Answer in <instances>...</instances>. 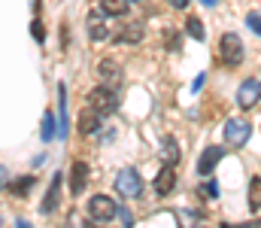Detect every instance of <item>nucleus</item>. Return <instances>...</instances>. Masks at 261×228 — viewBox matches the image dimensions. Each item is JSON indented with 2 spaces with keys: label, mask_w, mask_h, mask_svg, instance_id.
Instances as JSON below:
<instances>
[{
  "label": "nucleus",
  "mask_w": 261,
  "mask_h": 228,
  "mask_svg": "<svg viewBox=\"0 0 261 228\" xmlns=\"http://www.w3.org/2000/svg\"><path fill=\"white\" fill-rule=\"evenodd\" d=\"M249 210H252V213L261 210V180H258V176L249 183Z\"/></svg>",
  "instance_id": "obj_16"
},
{
  "label": "nucleus",
  "mask_w": 261,
  "mask_h": 228,
  "mask_svg": "<svg viewBox=\"0 0 261 228\" xmlns=\"http://www.w3.org/2000/svg\"><path fill=\"white\" fill-rule=\"evenodd\" d=\"M186 31H189V37L203 40V24H200V18H197V15H189V21H186Z\"/></svg>",
  "instance_id": "obj_19"
},
{
  "label": "nucleus",
  "mask_w": 261,
  "mask_h": 228,
  "mask_svg": "<svg viewBox=\"0 0 261 228\" xmlns=\"http://www.w3.org/2000/svg\"><path fill=\"white\" fill-rule=\"evenodd\" d=\"M85 183H88V164L85 161H76L70 167V192L73 195H82L85 192Z\"/></svg>",
  "instance_id": "obj_11"
},
{
  "label": "nucleus",
  "mask_w": 261,
  "mask_h": 228,
  "mask_svg": "<svg viewBox=\"0 0 261 228\" xmlns=\"http://www.w3.org/2000/svg\"><path fill=\"white\" fill-rule=\"evenodd\" d=\"M176 28H167V49H176Z\"/></svg>",
  "instance_id": "obj_23"
},
{
  "label": "nucleus",
  "mask_w": 261,
  "mask_h": 228,
  "mask_svg": "<svg viewBox=\"0 0 261 228\" xmlns=\"http://www.w3.org/2000/svg\"><path fill=\"white\" fill-rule=\"evenodd\" d=\"M31 183H34V176H24V180H18V183L12 186V192H15V195H24V192L31 189Z\"/></svg>",
  "instance_id": "obj_20"
},
{
  "label": "nucleus",
  "mask_w": 261,
  "mask_h": 228,
  "mask_svg": "<svg viewBox=\"0 0 261 228\" xmlns=\"http://www.w3.org/2000/svg\"><path fill=\"white\" fill-rule=\"evenodd\" d=\"M76 128H79V134H82V137H91V134H97V131L103 128V113H100L97 107H91V104H88V107H82Z\"/></svg>",
  "instance_id": "obj_5"
},
{
  "label": "nucleus",
  "mask_w": 261,
  "mask_h": 228,
  "mask_svg": "<svg viewBox=\"0 0 261 228\" xmlns=\"http://www.w3.org/2000/svg\"><path fill=\"white\" fill-rule=\"evenodd\" d=\"M58 198H61V173H55L52 176V183H49V192H46V198H43V213H52L55 207H58Z\"/></svg>",
  "instance_id": "obj_13"
},
{
  "label": "nucleus",
  "mask_w": 261,
  "mask_h": 228,
  "mask_svg": "<svg viewBox=\"0 0 261 228\" xmlns=\"http://www.w3.org/2000/svg\"><path fill=\"white\" fill-rule=\"evenodd\" d=\"M31 34H34V40H37V43H43V37H46V34H43V24H40V21H34V24H31Z\"/></svg>",
  "instance_id": "obj_22"
},
{
  "label": "nucleus",
  "mask_w": 261,
  "mask_h": 228,
  "mask_svg": "<svg viewBox=\"0 0 261 228\" xmlns=\"http://www.w3.org/2000/svg\"><path fill=\"white\" fill-rule=\"evenodd\" d=\"M140 40H143V24H140V21L122 24L119 34H116V43H122V46H134V43H140Z\"/></svg>",
  "instance_id": "obj_12"
},
{
  "label": "nucleus",
  "mask_w": 261,
  "mask_h": 228,
  "mask_svg": "<svg viewBox=\"0 0 261 228\" xmlns=\"http://www.w3.org/2000/svg\"><path fill=\"white\" fill-rule=\"evenodd\" d=\"M130 6V0H100V9L107 15H125Z\"/></svg>",
  "instance_id": "obj_15"
},
{
  "label": "nucleus",
  "mask_w": 261,
  "mask_h": 228,
  "mask_svg": "<svg viewBox=\"0 0 261 228\" xmlns=\"http://www.w3.org/2000/svg\"><path fill=\"white\" fill-rule=\"evenodd\" d=\"M261 100V79H243L240 82V91H237V104L243 107V110H252L255 104Z\"/></svg>",
  "instance_id": "obj_7"
},
{
  "label": "nucleus",
  "mask_w": 261,
  "mask_h": 228,
  "mask_svg": "<svg viewBox=\"0 0 261 228\" xmlns=\"http://www.w3.org/2000/svg\"><path fill=\"white\" fill-rule=\"evenodd\" d=\"M167 6H173V9H186L189 0H167Z\"/></svg>",
  "instance_id": "obj_24"
},
{
  "label": "nucleus",
  "mask_w": 261,
  "mask_h": 228,
  "mask_svg": "<svg viewBox=\"0 0 261 228\" xmlns=\"http://www.w3.org/2000/svg\"><path fill=\"white\" fill-rule=\"evenodd\" d=\"M161 155H164V161L167 164H176V158H179V152H176V140L173 137H164V143H161Z\"/></svg>",
  "instance_id": "obj_17"
},
{
  "label": "nucleus",
  "mask_w": 261,
  "mask_h": 228,
  "mask_svg": "<svg viewBox=\"0 0 261 228\" xmlns=\"http://www.w3.org/2000/svg\"><path fill=\"white\" fill-rule=\"evenodd\" d=\"M203 79H206V76H203V73H200V76H197V79H195V85H192L195 91H200V85H203Z\"/></svg>",
  "instance_id": "obj_26"
},
{
  "label": "nucleus",
  "mask_w": 261,
  "mask_h": 228,
  "mask_svg": "<svg viewBox=\"0 0 261 228\" xmlns=\"http://www.w3.org/2000/svg\"><path fill=\"white\" fill-rule=\"evenodd\" d=\"M97 76L110 85V82H119L122 79V64L119 61H113V58H103L100 64H97Z\"/></svg>",
  "instance_id": "obj_14"
},
{
  "label": "nucleus",
  "mask_w": 261,
  "mask_h": 228,
  "mask_svg": "<svg viewBox=\"0 0 261 228\" xmlns=\"http://www.w3.org/2000/svg\"><path fill=\"white\" fill-rule=\"evenodd\" d=\"M173 189H176V170H173V164L164 161V167H161L158 176H155V192H158V195H170Z\"/></svg>",
  "instance_id": "obj_10"
},
{
  "label": "nucleus",
  "mask_w": 261,
  "mask_h": 228,
  "mask_svg": "<svg viewBox=\"0 0 261 228\" xmlns=\"http://www.w3.org/2000/svg\"><path fill=\"white\" fill-rule=\"evenodd\" d=\"M219 55H222V61L228 64V67H240L243 64V40L237 37V34H222V40H219Z\"/></svg>",
  "instance_id": "obj_1"
},
{
  "label": "nucleus",
  "mask_w": 261,
  "mask_h": 228,
  "mask_svg": "<svg viewBox=\"0 0 261 228\" xmlns=\"http://www.w3.org/2000/svg\"><path fill=\"white\" fill-rule=\"evenodd\" d=\"M258 79H261V70H258Z\"/></svg>",
  "instance_id": "obj_28"
},
{
  "label": "nucleus",
  "mask_w": 261,
  "mask_h": 228,
  "mask_svg": "<svg viewBox=\"0 0 261 228\" xmlns=\"http://www.w3.org/2000/svg\"><path fill=\"white\" fill-rule=\"evenodd\" d=\"M103 15H107L103 9H91V12H88V37H91L94 43H100V40L110 37V24H107Z\"/></svg>",
  "instance_id": "obj_8"
},
{
  "label": "nucleus",
  "mask_w": 261,
  "mask_h": 228,
  "mask_svg": "<svg viewBox=\"0 0 261 228\" xmlns=\"http://www.w3.org/2000/svg\"><path fill=\"white\" fill-rule=\"evenodd\" d=\"M88 216H91L94 222H110V219L119 216V204H116L110 195H94V198L88 201Z\"/></svg>",
  "instance_id": "obj_3"
},
{
  "label": "nucleus",
  "mask_w": 261,
  "mask_h": 228,
  "mask_svg": "<svg viewBox=\"0 0 261 228\" xmlns=\"http://www.w3.org/2000/svg\"><path fill=\"white\" fill-rule=\"evenodd\" d=\"M119 216H122V222H125V225H130V222H134V219H130V213H128V210H119Z\"/></svg>",
  "instance_id": "obj_25"
},
{
  "label": "nucleus",
  "mask_w": 261,
  "mask_h": 228,
  "mask_svg": "<svg viewBox=\"0 0 261 228\" xmlns=\"http://www.w3.org/2000/svg\"><path fill=\"white\" fill-rule=\"evenodd\" d=\"M200 3H203V6H216L219 0H200Z\"/></svg>",
  "instance_id": "obj_27"
},
{
  "label": "nucleus",
  "mask_w": 261,
  "mask_h": 228,
  "mask_svg": "<svg viewBox=\"0 0 261 228\" xmlns=\"http://www.w3.org/2000/svg\"><path fill=\"white\" fill-rule=\"evenodd\" d=\"M249 134H252V125H249L246 119H228V122H225V143H228L231 149H240V146L249 140Z\"/></svg>",
  "instance_id": "obj_4"
},
{
  "label": "nucleus",
  "mask_w": 261,
  "mask_h": 228,
  "mask_svg": "<svg viewBox=\"0 0 261 228\" xmlns=\"http://www.w3.org/2000/svg\"><path fill=\"white\" fill-rule=\"evenodd\" d=\"M88 104L97 107L103 116H107V113H116V110H119V91L103 82V85H97V88L88 91Z\"/></svg>",
  "instance_id": "obj_2"
},
{
  "label": "nucleus",
  "mask_w": 261,
  "mask_h": 228,
  "mask_svg": "<svg viewBox=\"0 0 261 228\" xmlns=\"http://www.w3.org/2000/svg\"><path fill=\"white\" fill-rule=\"evenodd\" d=\"M40 137H43L46 143L55 137V116H52V113H46V116H43V128H40Z\"/></svg>",
  "instance_id": "obj_18"
},
{
  "label": "nucleus",
  "mask_w": 261,
  "mask_h": 228,
  "mask_svg": "<svg viewBox=\"0 0 261 228\" xmlns=\"http://www.w3.org/2000/svg\"><path fill=\"white\" fill-rule=\"evenodd\" d=\"M246 24H249V28L261 37V15H258V12H249V15H246Z\"/></svg>",
  "instance_id": "obj_21"
},
{
  "label": "nucleus",
  "mask_w": 261,
  "mask_h": 228,
  "mask_svg": "<svg viewBox=\"0 0 261 228\" xmlns=\"http://www.w3.org/2000/svg\"><path fill=\"white\" fill-rule=\"evenodd\" d=\"M222 158H225V149H222V146H206V149L200 152V158H197V170H200L203 176H210L213 167H216Z\"/></svg>",
  "instance_id": "obj_9"
},
{
  "label": "nucleus",
  "mask_w": 261,
  "mask_h": 228,
  "mask_svg": "<svg viewBox=\"0 0 261 228\" xmlns=\"http://www.w3.org/2000/svg\"><path fill=\"white\" fill-rule=\"evenodd\" d=\"M116 189H119V195H125V198H137V195L143 192V180H140V173H137L134 167H125V170L116 176Z\"/></svg>",
  "instance_id": "obj_6"
}]
</instances>
